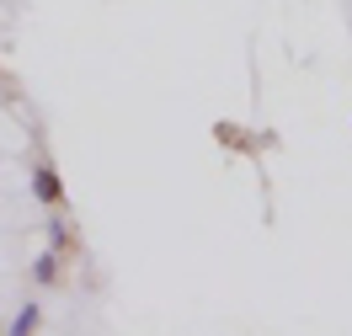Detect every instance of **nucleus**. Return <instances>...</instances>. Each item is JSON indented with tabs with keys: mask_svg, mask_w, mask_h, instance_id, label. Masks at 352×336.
Returning a JSON list of instances; mask_svg holds the SVG:
<instances>
[{
	"mask_svg": "<svg viewBox=\"0 0 352 336\" xmlns=\"http://www.w3.org/2000/svg\"><path fill=\"white\" fill-rule=\"evenodd\" d=\"M32 187H38V198H43V203H59V198H65V192H59V177H54V171H38V181H32Z\"/></svg>",
	"mask_w": 352,
	"mask_h": 336,
	"instance_id": "obj_1",
	"label": "nucleus"
}]
</instances>
